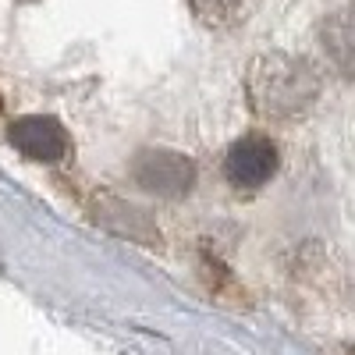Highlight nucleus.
<instances>
[{
    "mask_svg": "<svg viewBox=\"0 0 355 355\" xmlns=\"http://www.w3.org/2000/svg\"><path fill=\"white\" fill-rule=\"evenodd\" d=\"M245 96L256 117L295 121L306 117L320 96V75L291 53H259L245 71Z\"/></svg>",
    "mask_w": 355,
    "mask_h": 355,
    "instance_id": "1",
    "label": "nucleus"
},
{
    "mask_svg": "<svg viewBox=\"0 0 355 355\" xmlns=\"http://www.w3.org/2000/svg\"><path fill=\"white\" fill-rule=\"evenodd\" d=\"M277 164H281L277 142L263 132H249L242 139H234L231 150L224 153V178L239 192H252V189H263L277 174Z\"/></svg>",
    "mask_w": 355,
    "mask_h": 355,
    "instance_id": "2",
    "label": "nucleus"
},
{
    "mask_svg": "<svg viewBox=\"0 0 355 355\" xmlns=\"http://www.w3.org/2000/svg\"><path fill=\"white\" fill-rule=\"evenodd\" d=\"M135 185L160 199H182L196 185V160L174 150H142L132 164Z\"/></svg>",
    "mask_w": 355,
    "mask_h": 355,
    "instance_id": "3",
    "label": "nucleus"
},
{
    "mask_svg": "<svg viewBox=\"0 0 355 355\" xmlns=\"http://www.w3.org/2000/svg\"><path fill=\"white\" fill-rule=\"evenodd\" d=\"M11 146L28 157V160H40V164H61L71 153V135L68 128L50 114H25L15 117L11 128H8Z\"/></svg>",
    "mask_w": 355,
    "mask_h": 355,
    "instance_id": "4",
    "label": "nucleus"
},
{
    "mask_svg": "<svg viewBox=\"0 0 355 355\" xmlns=\"http://www.w3.org/2000/svg\"><path fill=\"white\" fill-rule=\"evenodd\" d=\"M96 220L121 234V239H132L139 245H150V249H160V227L153 224V217L146 210H135V206L114 199V196H100L96 199Z\"/></svg>",
    "mask_w": 355,
    "mask_h": 355,
    "instance_id": "5",
    "label": "nucleus"
},
{
    "mask_svg": "<svg viewBox=\"0 0 355 355\" xmlns=\"http://www.w3.org/2000/svg\"><path fill=\"white\" fill-rule=\"evenodd\" d=\"M320 43H323V53L327 61L355 82V4L334 11L320 28Z\"/></svg>",
    "mask_w": 355,
    "mask_h": 355,
    "instance_id": "6",
    "label": "nucleus"
},
{
    "mask_svg": "<svg viewBox=\"0 0 355 355\" xmlns=\"http://www.w3.org/2000/svg\"><path fill=\"white\" fill-rule=\"evenodd\" d=\"M242 8H245V0H189V11L206 28H227L242 15Z\"/></svg>",
    "mask_w": 355,
    "mask_h": 355,
    "instance_id": "7",
    "label": "nucleus"
},
{
    "mask_svg": "<svg viewBox=\"0 0 355 355\" xmlns=\"http://www.w3.org/2000/svg\"><path fill=\"white\" fill-rule=\"evenodd\" d=\"M202 277H206V288H210L214 295H234V299H242L239 281L231 277V270L217 256H202Z\"/></svg>",
    "mask_w": 355,
    "mask_h": 355,
    "instance_id": "8",
    "label": "nucleus"
},
{
    "mask_svg": "<svg viewBox=\"0 0 355 355\" xmlns=\"http://www.w3.org/2000/svg\"><path fill=\"white\" fill-rule=\"evenodd\" d=\"M0 117H4V100H0Z\"/></svg>",
    "mask_w": 355,
    "mask_h": 355,
    "instance_id": "9",
    "label": "nucleus"
},
{
    "mask_svg": "<svg viewBox=\"0 0 355 355\" xmlns=\"http://www.w3.org/2000/svg\"><path fill=\"white\" fill-rule=\"evenodd\" d=\"M348 355H355V345H352V348H348Z\"/></svg>",
    "mask_w": 355,
    "mask_h": 355,
    "instance_id": "10",
    "label": "nucleus"
}]
</instances>
